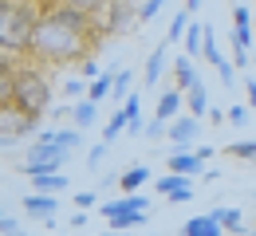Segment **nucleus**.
<instances>
[{"mask_svg":"<svg viewBox=\"0 0 256 236\" xmlns=\"http://www.w3.org/2000/svg\"><path fill=\"white\" fill-rule=\"evenodd\" d=\"M106 35L102 20L95 16H83L75 8H56L48 16L36 20V32H32V59H44V63H67V59H87L91 47Z\"/></svg>","mask_w":256,"mask_h":236,"instance_id":"obj_1","label":"nucleus"},{"mask_svg":"<svg viewBox=\"0 0 256 236\" xmlns=\"http://www.w3.org/2000/svg\"><path fill=\"white\" fill-rule=\"evenodd\" d=\"M36 8L24 4H0V51L8 55H24L32 51V32H36Z\"/></svg>","mask_w":256,"mask_h":236,"instance_id":"obj_2","label":"nucleus"},{"mask_svg":"<svg viewBox=\"0 0 256 236\" xmlns=\"http://www.w3.org/2000/svg\"><path fill=\"white\" fill-rule=\"evenodd\" d=\"M12 102L20 110H28L36 118L48 114V102H52V87L44 79V67L40 63H16L12 71Z\"/></svg>","mask_w":256,"mask_h":236,"instance_id":"obj_3","label":"nucleus"},{"mask_svg":"<svg viewBox=\"0 0 256 236\" xmlns=\"http://www.w3.org/2000/svg\"><path fill=\"white\" fill-rule=\"evenodd\" d=\"M67 158H71V154H64V150L56 146V130H52V126H44V130H40V138H36V146H28V158H24L20 173H28V177L64 173Z\"/></svg>","mask_w":256,"mask_h":236,"instance_id":"obj_4","label":"nucleus"},{"mask_svg":"<svg viewBox=\"0 0 256 236\" xmlns=\"http://www.w3.org/2000/svg\"><path fill=\"white\" fill-rule=\"evenodd\" d=\"M40 130V118L28 114V110H20L16 102H4L0 106V138H8V142H20V138H28Z\"/></svg>","mask_w":256,"mask_h":236,"instance_id":"obj_5","label":"nucleus"},{"mask_svg":"<svg viewBox=\"0 0 256 236\" xmlns=\"http://www.w3.org/2000/svg\"><path fill=\"white\" fill-rule=\"evenodd\" d=\"M166 134H170V154H178V150H190L197 134H201V118H193V114H182V118H174L170 126H166Z\"/></svg>","mask_w":256,"mask_h":236,"instance_id":"obj_6","label":"nucleus"},{"mask_svg":"<svg viewBox=\"0 0 256 236\" xmlns=\"http://www.w3.org/2000/svg\"><path fill=\"white\" fill-rule=\"evenodd\" d=\"M154 189H158L170 205L193 201V185H190V177H182V173H166V177H158V181H154Z\"/></svg>","mask_w":256,"mask_h":236,"instance_id":"obj_7","label":"nucleus"},{"mask_svg":"<svg viewBox=\"0 0 256 236\" xmlns=\"http://www.w3.org/2000/svg\"><path fill=\"white\" fill-rule=\"evenodd\" d=\"M146 209H150V197H146V193H126V197H118V201H110V197L98 201L95 213H102V217L110 221V217H118V213H146Z\"/></svg>","mask_w":256,"mask_h":236,"instance_id":"obj_8","label":"nucleus"},{"mask_svg":"<svg viewBox=\"0 0 256 236\" xmlns=\"http://www.w3.org/2000/svg\"><path fill=\"white\" fill-rule=\"evenodd\" d=\"M166 166L170 173H182V177H205V158L197 150H178V154H166Z\"/></svg>","mask_w":256,"mask_h":236,"instance_id":"obj_9","label":"nucleus"},{"mask_svg":"<svg viewBox=\"0 0 256 236\" xmlns=\"http://www.w3.org/2000/svg\"><path fill=\"white\" fill-rule=\"evenodd\" d=\"M134 12H138V4H130V0H110V4H106V20H102L106 35L126 32V24L134 20Z\"/></svg>","mask_w":256,"mask_h":236,"instance_id":"obj_10","label":"nucleus"},{"mask_svg":"<svg viewBox=\"0 0 256 236\" xmlns=\"http://www.w3.org/2000/svg\"><path fill=\"white\" fill-rule=\"evenodd\" d=\"M170 47H174V43H170V39H162L158 47L150 51L146 71H142V83H146V87H158V83H162V75H166V59H170Z\"/></svg>","mask_w":256,"mask_h":236,"instance_id":"obj_11","label":"nucleus"},{"mask_svg":"<svg viewBox=\"0 0 256 236\" xmlns=\"http://www.w3.org/2000/svg\"><path fill=\"white\" fill-rule=\"evenodd\" d=\"M20 205L28 209V217H32V221H48V217H56V209H60L56 193H28Z\"/></svg>","mask_w":256,"mask_h":236,"instance_id":"obj_12","label":"nucleus"},{"mask_svg":"<svg viewBox=\"0 0 256 236\" xmlns=\"http://www.w3.org/2000/svg\"><path fill=\"white\" fill-rule=\"evenodd\" d=\"M170 75H174V87L178 91H193L201 79H197V71H193V59L190 55H178L174 59V67H170Z\"/></svg>","mask_w":256,"mask_h":236,"instance_id":"obj_13","label":"nucleus"},{"mask_svg":"<svg viewBox=\"0 0 256 236\" xmlns=\"http://www.w3.org/2000/svg\"><path fill=\"white\" fill-rule=\"evenodd\" d=\"M182 102H186V91H178V87H170V91H162L158 95V122H174L178 118V110H182Z\"/></svg>","mask_w":256,"mask_h":236,"instance_id":"obj_14","label":"nucleus"},{"mask_svg":"<svg viewBox=\"0 0 256 236\" xmlns=\"http://www.w3.org/2000/svg\"><path fill=\"white\" fill-rule=\"evenodd\" d=\"M178 236H224V229L205 213V217H190V221L178 229Z\"/></svg>","mask_w":256,"mask_h":236,"instance_id":"obj_15","label":"nucleus"},{"mask_svg":"<svg viewBox=\"0 0 256 236\" xmlns=\"http://www.w3.org/2000/svg\"><path fill=\"white\" fill-rule=\"evenodd\" d=\"M114 79H118V71H114V67L98 71V79H91V87H87V99H91V102H106V99H110V91H114Z\"/></svg>","mask_w":256,"mask_h":236,"instance_id":"obj_16","label":"nucleus"},{"mask_svg":"<svg viewBox=\"0 0 256 236\" xmlns=\"http://www.w3.org/2000/svg\"><path fill=\"white\" fill-rule=\"evenodd\" d=\"M146 181H150V166H130L126 173H118V189L122 193H138Z\"/></svg>","mask_w":256,"mask_h":236,"instance_id":"obj_17","label":"nucleus"},{"mask_svg":"<svg viewBox=\"0 0 256 236\" xmlns=\"http://www.w3.org/2000/svg\"><path fill=\"white\" fill-rule=\"evenodd\" d=\"M71 118H75V130H87V126H95V118H98V102L79 99L75 106H71Z\"/></svg>","mask_w":256,"mask_h":236,"instance_id":"obj_18","label":"nucleus"},{"mask_svg":"<svg viewBox=\"0 0 256 236\" xmlns=\"http://www.w3.org/2000/svg\"><path fill=\"white\" fill-rule=\"evenodd\" d=\"M126 122H130V114L118 106V110L106 118V126H102V142H106V146H110V142H118V138L126 134Z\"/></svg>","mask_w":256,"mask_h":236,"instance_id":"obj_19","label":"nucleus"},{"mask_svg":"<svg viewBox=\"0 0 256 236\" xmlns=\"http://www.w3.org/2000/svg\"><path fill=\"white\" fill-rule=\"evenodd\" d=\"M182 47H186V55H201V47H205V24L201 20H193L190 28H186V39H182Z\"/></svg>","mask_w":256,"mask_h":236,"instance_id":"obj_20","label":"nucleus"},{"mask_svg":"<svg viewBox=\"0 0 256 236\" xmlns=\"http://www.w3.org/2000/svg\"><path fill=\"white\" fill-rule=\"evenodd\" d=\"M186 106H190V114H193V118L209 114V91H205V83H197L193 91H186Z\"/></svg>","mask_w":256,"mask_h":236,"instance_id":"obj_21","label":"nucleus"},{"mask_svg":"<svg viewBox=\"0 0 256 236\" xmlns=\"http://www.w3.org/2000/svg\"><path fill=\"white\" fill-rule=\"evenodd\" d=\"M209 217H213L221 229H232V233H240V229H244V217H240V209H209Z\"/></svg>","mask_w":256,"mask_h":236,"instance_id":"obj_22","label":"nucleus"},{"mask_svg":"<svg viewBox=\"0 0 256 236\" xmlns=\"http://www.w3.org/2000/svg\"><path fill=\"white\" fill-rule=\"evenodd\" d=\"M36 193H64L67 189V177L64 173H44V177H32Z\"/></svg>","mask_w":256,"mask_h":236,"instance_id":"obj_23","label":"nucleus"},{"mask_svg":"<svg viewBox=\"0 0 256 236\" xmlns=\"http://www.w3.org/2000/svg\"><path fill=\"white\" fill-rule=\"evenodd\" d=\"M201 59L213 63V67H221V63H224V55L217 51V32H213L209 24H205V47H201Z\"/></svg>","mask_w":256,"mask_h":236,"instance_id":"obj_24","label":"nucleus"},{"mask_svg":"<svg viewBox=\"0 0 256 236\" xmlns=\"http://www.w3.org/2000/svg\"><path fill=\"white\" fill-rule=\"evenodd\" d=\"M146 221V213H118V217H110L106 225H110V233H130V229H138Z\"/></svg>","mask_w":256,"mask_h":236,"instance_id":"obj_25","label":"nucleus"},{"mask_svg":"<svg viewBox=\"0 0 256 236\" xmlns=\"http://www.w3.org/2000/svg\"><path fill=\"white\" fill-rule=\"evenodd\" d=\"M228 158H240V162H256V138H244V142H232L224 146Z\"/></svg>","mask_w":256,"mask_h":236,"instance_id":"obj_26","label":"nucleus"},{"mask_svg":"<svg viewBox=\"0 0 256 236\" xmlns=\"http://www.w3.org/2000/svg\"><path fill=\"white\" fill-rule=\"evenodd\" d=\"M64 8H75V12H83V16H98V12H106V4L110 0H60Z\"/></svg>","mask_w":256,"mask_h":236,"instance_id":"obj_27","label":"nucleus"},{"mask_svg":"<svg viewBox=\"0 0 256 236\" xmlns=\"http://www.w3.org/2000/svg\"><path fill=\"white\" fill-rule=\"evenodd\" d=\"M190 24H193V16H190V12H178V16L170 20V32H166V39H170V43L186 39V28H190Z\"/></svg>","mask_w":256,"mask_h":236,"instance_id":"obj_28","label":"nucleus"},{"mask_svg":"<svg viewBox=\"0 0 256 236\" xmlns=\"http://www.w3.org/2000/svg\"><path fill=\"white\" fill-rule=\"evenodd\" d=\"M130 83H134V75H130V71H118V79H114V91H110V99L118 102V106H122V102L134 95V91H130Z\"/></svg>","mask_w":256,"mask_h":236,"instance_id":"obj_29","label":"nucleus"},{"mask_svg":"<svg viewBox=\"0 0 256 236\" xmlns=\"http://www.w3.org/2000/svg\"><path fill=\"white\" fill-rule=\"evenodd\" d=\"M232 28L236 32H252V8L248 4H232Z\"/></svg>","mask_w":256,"mask_h":236,"instance_id":"obj_30","label":"nucleus"},{"mask_svg":"<svg viewBox=\"0 0 256 236\" xmlns=\"http://www.w3.org/2000/svg\"><path fill=\"white\" fill-rule=\"evenodd\" d=\"M162 4H166V0H138V12H134V20H138V24H150V20L162 12Z\"/></svg>","mask_w":256,"mask_h":236,"instance_id":"obj_31","label":"nucleus"},{"mask_svg":"<svg viewBox=\"0 0 256 236\" xmlns=\"http://www.w3.org/2000/svg\"><path fill=\"white\" fill-rule=\"evenodd\" d=\"M87 87H91V83L75 75V79H67V83H64V95H67V99H87Z\"/></svg>","mask_w":256,"mask_h":236,"instance_id":"obj_32","label":"nucleus"},{"mask_svg":"<svg viewBox=\"0 0 256 236\" xmlns=\"http://www.w3.org/2000/svg\"><path fill=\"white\" fill-rule=\"evenodd\" d=\"M75 75H79V79H98V63H95V55L79 59V63H75Z\"/></svg>","mask_w":256,"mask_h":236,"instance_id":"obj_33","label":"nucleus"},{"mask_svg":"<svg viewBox=\"0 0 256 236\" xmlns=\"http://www.w3.org/2000/svg\"><path fill=\"white\" fill-rule=\"evenodd\" d=\"M0 233H4V236H28V233H24V225H20L16 217H8V213L0 217Z\"/></svg>","mask_w":256,"mask_h":236,"instance_id":"obj_34","label":"nucleus"},{"mask_svg":"<svg viewBox=\"0 0 256 236\" xmlns=\"http://www.w3.org/2000/svg\"><path fill=\"white\" fill-rule=\"evenodd\" d=\"M224 122H232V126H240V122H248V106H240V102H232V106L224 110Z\"/></svg>","mask_w":256,"mask_h":236,"instance_id":"obj_35","label":"nucleus"},{"mask_svg":"<svg viewBox=\"0 0 256 236\" xmlns=\"http://www.w3.org/2000/svg\"><path fill=\"white\" fill-rule=\"evenodd\" d=\"M98 205V193L95 189H83V193H75V209H95Z\"/></svg>","mask_w":256,"mask_h":236,"instance_id":"obj_36","label":"nucleus"},{"mask_svg":"<svg viewBox=\"0 0 256 236\" xmlns=\"http://www.w3.org/2000/svg\"><path fill=\"white\" fill-rule=\"evenodd\" d=\"M102 158H106V142L91 146V154H87V166H91V169H98V166H102Z\"/></svg>","mask_w":256,"mask_h":236,"instance_id":"obj_37","label":"nucleus"},{"mask_svg":"<svg viewBox=\"0 0 256 236\" xmlns=\"http://www.w3.org/2000/svg\"><path fill=\"white\" fill-rule=\"evenodd\" d=\"M217 71H221L224 87H228V91H232V87H236V67H232V63H228V59H224V63H221V67H217Z\"/></svg>","mask_w":256,"mask_h":236,"instance_id":"obj_38","label":"nucleus"},{"mask_svg":"<svg viewBox=\"0 0 256 236\" xmlns=\"http://www.w3.org/2000/svg\"><path fill=\"white\" fill-rule=\"evenodd\" d=\"M16 71V55H8V51H0V79H8Z\"/></svg>","mask_w":256,"mask_h":236,"instance_id":"obj_39","label":"nucleus"},{"mask_svg":"<svg viewBox=\"0 0 256 236\" xmlns=\"http://www.w3.org/2000/svg\"><path fill=\"white\" fill-rule=\"evenodd\" d=\"M166 126H170V122H158V118L146 122V138H166Z\"/></svg>","mask_w":256,"mask_h":236,"instance_id":"obj_40","label":"nucleus"},{"mask_svg":"<svg viewBox=\"0 0 256 236\" xmlns=\"http://www.w3.org/2000/svg\"><path fill=\"white\" fill-rule=\"evenodd\" d=\"M232 67H236V71H244V67H248V51L232 47Z\"/></svg>","mask_w":256,"mask_h":236,"instance_id":"obj_41","label":"nucleus"},{"mask_svg":"<svg viewBox=\"0 0 256 236\" xmlns=\"http://www.w3.org/2000/svg\"><path fill=\"white\" fill-rule=\"evenodd\" d=\"M244 95H248V106L256 110V79H244Z\"/></svg>","mask_w":256,"mask_h":236,"instance_id":"obj_42","label":"nucleus"},{"mask_svg":"<svg viewBox=\"0 0 256 236\" xmlns=\"http://www.w3.org/2000/svg\"><path fill=\"white\" fill-rule=\"evenodd\" d=\"M110 189H118V177H102L98 181V193H110Z\"/></svg>","mask_w":256,"mask_h":236,"instance_id":"obj_43","label":"nucleus"},{"mask_svg":"<svg viewBox=\"0 0 256 236\" xmlns=\"http://www.w3.org/2000/svg\"><path fill=\"white\" fill-rule=\"evenodd\" d=\"M71 229H87V213H71Z\"/></svg>","mask_w":256,"mask_h":236,"instance_id":"obj_44","label":"nucleus"},{"mask_svg":"<svg viewBox=\"0 0 256 236\" xmlns=\"http://www.w3.org/2000/svg\"><path fill=\"white\" fill-rule=\"evenodd\" d=\"M197 8H201V0H186V12H190V16L197 12Z\"/></svg>","mask_w":256,"mask_h":236,"instance_id":"obj_45","label":"nucleus"},{"mask_svg":"<svg viewBox=\"0 0 256 236\" xmlns=\"http://www.w3.org/2000/svg\"><path fill=\"white\" fill-rule=\"evenodd\" d=\"M98 236H130V233H110V229H106V233H98Z\"/></svg>","mask_w":256,"mask_h":236,"instance_id":"obj_46","label":"nucleus"},{"mask_svg":"<svg viewBox=\"0 0 256 236\" xmlns=\"http://www.w3.org/2000/svg\"><path fill=\"white\" fill-rule=\"evenodd\" d=\"M146 236H158V233H146Z\"/></svg>","mask_w":256,"mask_h":236,"instance_id":"obj_47","label":"nucleus"},{"mask_svg":"<svg viewBox=\"0 0 256 236\" xmlns=\"http://www.w3.org/2000/svg\"><path fill=\"white\" fill-rule=\"evenodd\" d=\"M0 217H4V209H0Z\"/></svg>","mask_w":256,"mask_h":236,"instance_id":"obj_48","label":"nucleus"}]
</instances>
